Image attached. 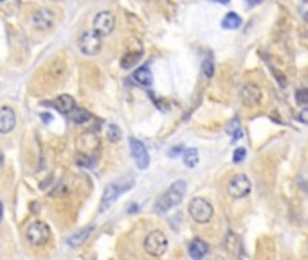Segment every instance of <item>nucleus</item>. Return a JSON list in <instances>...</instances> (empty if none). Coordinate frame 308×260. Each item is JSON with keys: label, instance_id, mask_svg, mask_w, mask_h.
Returning <instances> with one entry per match:
<instances>
[{"label": "nucleus", "instance_id": "nucleus-1", "mask_svg": "<svg viewBox=\"0 0 308 260\" xmlns=\"http://www.w3.org/2000/svg\"><path fill=\"white\" fill-rule=\"evenodd\" d=\"M186 190H188V184H186L184 179H179V181H175L157 199L155 210H157V212H161V213H164V212H170V210L175 208V206H179V204L182 203V199H184Z\"/></svg>", "mask_w": 308, "mask_h": 260}, {"label": "nucleus", "instance_id": "nucleus-2", "mask_svg": "<svg viewBox=\"0 0 308 260\" xmlns=\"http://www.w3.org/2000/svg\"><path fill=\"white\" fill-rule=\"evenodd\" d=\"M142 247H144V251L150 256H153V258H161L168 249L166 233L161 230L150 231V233L144 237V240H142Z\"/></svg>", "mask_w": 308, "mask_h": 260}, {"label": "nucleus", "instance_id": "nucleus-3", "mask_svg": "<svg viewBox=\"0 0 308 260\" xmlns=\"http://www.w3.org/2000/svg\"><path fill=\"white\" fill-rule=\"evenodd\" d=\"M188 210H189L191 219L197 222V224H207V222H211V219H213V215H214L213 204H211L207 199H204V197H195V199H191Z\"/></svg>", "mask_w": 308, "mask_h": 260}, {"label": "nucleus", "instance_id": "nucleus-4", "mask_svg": "<svg viewBox=\"0 0 308 260\" xmlns=\"http://www.w3.org/2000/svg\"><path fill=\"white\" fill-rule=\"evenodd\" d=\"M26 238L31 246H45L51 240V228L43 221H34L27 226Z\"/></svg>", "mask_w": 308, "mask_h": 260}, {"label": "nucleus", "instance_id": "nucleus-5", "mask_svg": "<svg viewBox=\"0 0 308 260\" xmlns=\"http://www.w3.org/2000/svg\"><path fill=\"white\" fill-rule=\"evenodd\" d=\"M133 184L132 179H126V181H116V182H110L107 188H105V191H103V197H101V206H99V210L101 212H105L107 208H110L112 204L116 203V199L119 197L121 193H124L126 190H130Z\"/></svg>", "mask_w": 308, "mask_h": 260}, {"label": "nucleus", "instance_id": "nucleus-6", "mask_svg": "<svg viewBox=\"0 0 308 260\" xmlns=\"http://www.w3.org/2000/svg\"><path fill=\"white\" fill-rule=\"evenodd\" d=\"M253 190V182L245 173H235L227 182V193L233 199H244Z\"/></svg>", "mask_w": 308, "mask_h": 260}, {"label": "nucleus", "instance_id": "nucleus-7", "mask_svg": "<svg viewBox=\"0 0 308 260\" xmlns=\"http://www.w3.org/2000/svg\"><path fill=\"white\" fill-rule=\"evenodd\" d=\"M78 47L87 56H96V54H99V51L103 47L101 36L94 29L83 31L82 35H80V38H78Z\"/></svg>", "mask_w": 308, "mask_h": 260}, {"label": "nucleus", "instance_id": "nucleus-8", "mask_svg": "<svg viewBox=\"0 0 308 260\" xmlns=\"http://www.w3.org/2000/svg\"><path fill=\"white\" fill-rule=\"evenodd\" d=\"M130 152H132V157L139 170H146L150 166V156H148V150L142 145V141H139L135 138H130Z\"/></svg>", "mask_w": 308, "mask_h": 260}, {"label": "nucleus", "instance_id": "nucleus-9", "mask_svg": "<svg viewBox=\"0 0 308 260\" xmlns=\"http://www.w3.org/2000/svg\"><path fill=\"white\" fill-rule=\"evenodd\" d=\"M116 27V17L110 11H101L96 15L94 18V31L99 36H108L112 35V31Z\"/></svg>", "mask_w": 308, "mask_h": 260}, {"label": "nucleus", "instance_id": "nucleus-10", "mask_svg": "<svg viewBox=\"0 0 308 260\" xmlns=\"http://www.w3.org/2000/svg\"><path fill=\"white\" fill-rule=\"evenodd\" d=\"M240 98H242L245 107H256V105H260L261 98H263V92H261V89L256 83H245L240 89Z\"/></svg>", "mask_w": 308, "mask_h": 260}, {"label": "nucleus", "instance_id": "nucleus-11", "mask_svg": "<svg viewBox=\"0 0 308 260\" xmlns=\"http://www.w3.org/2000/svg\"><path fill=\"white\" fill-rule=\"evenodd\" d=\"M17 126V114L11 107H0V134H11Z\"/></svg>", "mask_w": 308, "mask_h": 260}, {"label": "nucleus", "instance_id": "nucleus-12", "mask_svg": "<svg viewBox=\"0 0 308 260\" xmlns=\"http://www.w3.org/2000/svg\"><path fill=\"white\" fill-rule=\"evenodd\" d=\"M33 24L38 27L40 31H47L54 26V13L49 11L47 8L38 9L36 13L33 15Z\"/></svg>", "mask_w": 308, "mask_h": 260}, {"label": "nucleus", "instance_id": "nucleus-13", "mask_svg": "<svg viewBox=\"0 0 308 260\" xmlns=\"http://www.w3.org/2000/svg\"><path fill=\"white\" fill-rule=\"evenodd\" d=\"M78 145H80V154H92V150H98L99 139L92 130H89L78 138Z\"/></svg>", "mask_w": 308, "mask_h": 260}, {"label": "nucleus", "instance_id": "nucleus-14", "mask_svg": "<svg viewBox=\"0 0 308 260\" xmlns=\"http://www.w3.org/2000/svg\"><path fill=\"white\" fill-rule=\"evenodd\" d=\"M188 251L193 260H202L205 255H207V251H209V246H207L202 238H193L188 246Z\"/></svg>", "mask_w": 308, "mask_h": 260}, {"label": "nucleus", "instance_id": "nucleus-15", "mask_svg": "<svg viewBox=\"0 0 308 260\" xmlns=\"http://www.w3.org/2000/svg\"><path fill=\"white\" fill-rule=\"evenodd\" d=\"M52 103H54L56 110H58V112H61V114H70L74 108H76V101H74V98L70 94L58 96Z\"/></svg>", "mask_w": 308, "mask_h": 260}, {"label": "nucleus", "instance_id": "nucleus-16", "mask_svg": "<svg viewBox=\"0 0 308 260\" xmlns=\"http://www.w3.org/2000/svg\"><path fill=\"white\" fill-rule=\"evenodd\" d=\"M132 78L135 80V83H139L141 87H151V83H153V76H151V71L150 67H146V65H142V67H139V69L133 71Z\"/></svg>", "mask_w": 308, "mask_h": 260}, {"label": "nucleus", "instance_id": "nucleus-17", "mask_svg": "<svg viewBox=\"0 0 308 260\" xmlns=\"http://www.w3.org/2000/svg\"><path fill=\"white\" fill-rule=\"evenodd\" d=\"M94 231V224H89V226H85L83 230H80L78 233H74L72 237L68 238V246L70 247H78V246H82L83 242H85L87 238L90 237V233Z\"/></svg>", "mask_w": 308, "mask_h": 260}, {"label": "nucleus", "instance_id": "nucleus-18", "mask_svg": "<svg viewBox=\"0 0 308 260\" xmlns=\"http://www.w3.org/2000/svg\"><path fill=\"white\" fill-rule=\"evenodd\" d=\"M70 119H72L76 125H83V123H89L92 119V114L85 108H74L72 112H70Z\"/></svg>", "mask_w": 308, "mask_h": 260}, {"label": "nucleus", "instance_id": "nucleus-19", "mask_svg": "<svg viewBox=\"0 0 308 260\" xmlns=\"http://www.w3.org/2000/svg\"><path fill=\"white\" fill-rule=\"evenodd\" d=\"M242 26V18H240V15L236 13H227L225 17H223L222 20V27L223 29H238V27Z\"/></svg>", "mask_w": 308, "mask_h": 260}, {"label": "nucleus", "instance_id": "nucleus-20", "mask_svg": "<svg viewBox=\"0 0 308 260\" xmlns=\"http://www.w3.org/2000/svg\"><path fill=\"white\" fill-rule=\"evenodd\" d=\"M141 51H137V52H126L123 58H121V67L123 69H132L133 65L137 63V61L141 60Z\"/></svg>", "mask_w": 308, "mask_h": 260}, {"label": "nucleus", "instance_id": "nucleus-21", "mask_svg": "<svg viewBox=\"0 0 308 260\" xmlns=\"http://www.w3.org/2000/svg\"><path fill=\"white\" fill-rule=\"evenodd\" d=\"M225 132H227L229 136H233V143H236V141H238V139L242 138V125H240V121L236 119V117L227 123Z\"/></svg>", "mask_w": 308, "mask_h": 260}, {"label": "nucleus", "instance_id": "nucleus-22", "mask_svg": "<svg viewBox=\"0 0 308 260\" xmlns=\"http://www.w3.org/2000/svg\"><path fill=\"white\" fill-rule=\"evenodd\" d=\"M184 165L188 168H195L198 165V150L197 148H188L184 150Z\"/></svg>", "mask_w": 308, "mask_h": 260}, {"label": "nucleus", "instance_id": "nucleus-23", "mask_svg": "<svg viewBox=\"0 0 308 260\" xmlns=\"http://www.w3.org/2000/svg\"><path fill=\"white\" fill-rule=\"evenodd\" d=\"M107 138L110 139L112 143H117V141H121V130H119V126L114 125V123L107 125Z\"/></svg>", "mask_w": 308, "mask_h": 260}, {"label": "nucleus", "instance_id": "nucleus-24", "mask_svg": "<svg viewBox=\"0 0 308 260\" xmlns=\"http://www.w3.org/2000/svg\"><path fill=\"white\" fill-rule=\"evenodd\" d=\"M202 74H204V78H213L214 74V63L211 58L202 61Z\"/></svg>", "mask_w": 308, "mask_h": 260}, {"label": "nucleus", "instance_id": "nucleus-25", "mask_svg": "<svg viewBox=\"0 0 308 260\" xmlns=\"http://www.w3.org/2000/svg\"><path fill=\"white\" fill-rule=\"evenodd\" d=\"M295 101L304 107L308 103V89H297L295 91Z\"/></svg>", "mask_w": 308, "mask_h": 260}, {"label": "nucleus", "instance_id": "nucleus-26", "mask_svg": "<svg viewBox=\"0 0 308 260\" xmlns=\"http://www.w3.org/2000/svg\"><path fill=\"white\" fill-rule=\"evenodd\" d=\"M244 159H245V150L244 148H236L235 154H233V161L235 163H242Z\"/></svg>", "mask_w": 308, "mask_h": 260}, {"label": "nucleus", "instance_id": "nucleus-27", "mask_svg": "<svg viewBox=\"0 0 308 260\" xmlns=\"http://www.w3.org/2000/svg\"><path fill=\"white\" fill-rule=\"evenodd\" d=\"M182 152H184V147H180V145H179V147L171 148V150L168 152V156H170V157H177L179 154H182Z\"/></svg>", "mask_w": 308, "mask_h": 260}, {"label": "nucleus", "instance_id": "nucleus-28", "mask_svg": "<svg viewBox=\"0 0 308 260\" xmlns=\"http://www.w3.org/2000/svg\"><path fill=\"white\" fill-rule=\"evenodd\" d=\"M306 6H308V0H303V2H301V8H299V13L303 20H306Z\"/></svg>", "mask_w": 308, "mask_h": 260}, {"label": "nucleus", "instance_id": "nucleus-29", "mask_svg": "<svg viewBox=\"0 0 308 260\" xmlns=\"http://www.w3.org/2000/svg\"><path fill=\"white\" fill-rule=\"evenodd\" d=\"M306 114H308V110H306V108H304V110H301V114H299V121H303V123H306V121H308Z\"/></svg>", "mask_w": 308, "mask_h": 260}, {"label": "nucleus", "instance_id": "nucleus-30", "mask_svg": "<svg viewBox=\"0 0 308 260\" xmlns=\"http://www.w3.org/2000/svg\"><path fill=\"white\" fill-rule=\"evenodd\" d=\"M2 217H4V204L0 201V222H2Z\"/></svg>", "mask_w": 308, "mask_h": 260}, {"label": "nucleus", "instance_id": "nucleus-31", "mask_svg": "<svg viewBox=\"0 0 308 260\" xmlns=\"http://www.w3.org/2000/svg\"><path fill=\"white\" fill-rule=\"evenodd\" d=\"M137 210H139V208H137V204H132V206H130V210H128V212L132 213V212H137Z\"/></svg>", "mask_w": 308, "mask_h": 260}, {"label": "nucleus", "instance_id": "nucleus-32", "mask_svg": "<svg viewBox=\"0 0 308 260\" xmlns=\"http://www.w3.org/2000/svg\"><path fill=\"white\" fill-rule=\"evenodd\" d=\"M216 2H220V4H229V0H216Z\"/></svg>", "mask_w": 308, "mask_h": 260}, {"label": "nucleus", "instance_id": "nucleus-33", "mask_svg": "<svg viewBox=\"0 0 308 260\" xmlns=\"http://www.w3.org/2000/svg\"><path fill=\"white\" fill-rule=\"evenodd\" d=\"M4 163V156H2V152H0V165Z\"/></svg>", "mask_w": 308, "mask_h": 260}, {"label": "nucleus", "instance_id": "nucleus-34", "mask_svg": "<svg viewBox=\"0 0 308 260\" xmlns=\"http://www.w3.org/2000/svg\"><path fill=\"white\" fill-rule=\"evenodd\" d=\"M52 2H60V0H52Z\"/></svg>", "mask_w": 308, "mask_h": 260}, {"label": "nucleus", "instance_id": "nucleus-35", "mask_svg": "<svg viewBox=\"0 0 308 260\" xmlns=\"http://www.w3.org/2000/svg\"><path fill=\"white\" fill-rule=\"evenodd\" d=\"M0 2H4V0H0Z\"/></svg>", "mask_w": 308, "mask_h": 260}]
</instances>
